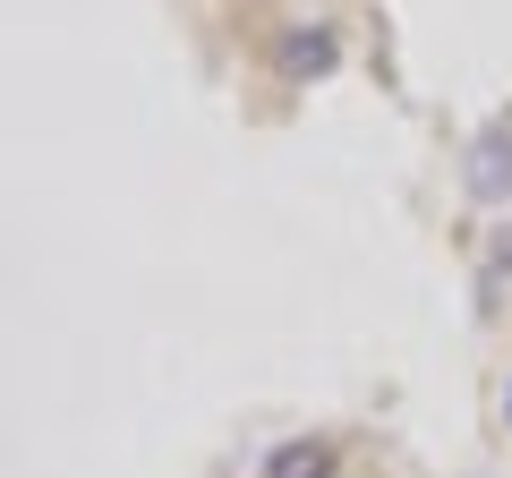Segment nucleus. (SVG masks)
Instances as JSON below:
<instances>
[{"label":"nucleus","mask_w":512,"mask_h":478,"mask_svg":"<svg viewBox=\"0 0 512 478\" xmlns=\"http://www.w3.org/2000/svg\"><path fill=\"white\" fill-rule=\"evenodd\" d=\"M325 470H333L325 444H308V453H282V461H274V478H325Z\"/></svg>","instance_id":"f03ea898"},{"label":"nucleus","mask_w":512,"mask_h":478,"mask_svg":"<svg viewBox=\"0 0 512 478\" xmlns=\"http://www.w3.org/2000/svg\"><path fill=\"white\" fill-rule=\"evenodd\" d=\"M504 402H512V393H504Z\"/></svg>","instance_id":"20e7f679"},{"label":"nucleus","mask_w":512,"mask_h":478,"mask_svg":"<svg viewBox=\"0 0 512 478\" xmlns=\"http://www.w3.org/2000/svg\"><path fill=\"white\" fill-rule=\"evenodd\" d=\"M325 52H333L325 35H316V43H291V69H299V77H316V69H325Z\"/></svg>","instance_id":"7ed1b4c3"},{"label":"nucleus","mask_w":512,"mask_h":478,"mask_svg":"<svg viewBox=\"0 0 512 478\" xmlns=\"http://www.w3.org/2000/svg\"><path fill=\"white\" fill-rule=\"evenodd\" d=\"M470 197L478 205H504L512 197V129H487L470 146Z\"/></svg>","instance_id":"f257e3e1"}]
</instances>
